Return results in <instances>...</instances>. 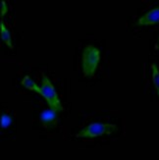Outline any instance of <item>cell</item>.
I'll return each instance as SVG.
<instances>
[{
  "label": "cell",
  "mask_w": 159,
  "mask_h": 160,
  "mask_svg": "<svg viewBox=\"0 0 159 160\" xmlns=\"http://www.w3.org/2000/svg\"><path fill=\"white\" fill-rule=\"evenodd\" d=\"M100 61V51L98 48L88 44L84 48L82 55V68L86 77H93Z\"/></svg>",
  "instance_id": "cell-1"
},
{
  "label": "cell",
  "mask_w": 159,
  "mask_h": 160,
  "mask_svg": "<svg viewBox=\"0 0 159 160\" xmlns=\"http://www.w3.org/2000/svg\"><path fill=\"white\" fill-rule=\"evenodd\" d=\"M117 130H118V127L114 124L95 122L89 124L86 128L82 129L76 135V137L82 138H93L104 135H111L117 132Z\"/></svg>",
  "instance_id": "cell-2"
},
{
  "label": "cell",
  "mask_w": 159,
  "mask_h": 160,
  "mask_svg": "<svg viewBox=\"0 0 159 160\" xmlns=\"http://www.w3.org/2000/svg\"><path fill=\"white\" fill-rule=\"evenodd\" d=\"M40 89H41L40 95H42L44 97V99L48 103L50 109L57 111V112H59V111H63L64 108L60 102L57 92L55 90L54 86L52 85V82H50L49 78H48L47 76H42Z\"/></svg>",
  "instance_id": "cell-3"
},
{
  "label": "cell",
  "mask_w": 159,
  "mask_h": 160,
  "mask_svg": "<svg viewBox=\"0 0 159 160\" xmlns=\"http://www.w3.org/2000/svg\"><path fill=\"white\" fill-rule=\"evenodd\" d=\"M156 24H159V7L148 11L137 21V25L140 26H151Z\"/></svg>",
  "instance_id": "cell-4"
},
{
  "label": "cell",
  "mask_w": 159,
  "mask_h": 160,
  "mask_svg": "<svg viewBox=\"0 0 159 160\" xmlns=\"http://www.w3.org/2000/svg\"><path fill=\"white\" fill-rule=\"evenodd\" d=\"M58 116H57V111L49 109L45 110L40 114V121L43 124V126L47 129L54 127L57 123Z\"/></svg>",
  "instance_id": "cell-5"
},
{
  "label": "cell",
  "mask_w": 159,
  "mask_h": 160,
  "mask_svg": "<svg viewBox=\"0 0 159 160\" xmlns=\"http://www.w3.org/2000/svg\"><path fill=\"white\" fill-rule=\"evenodd\" d=\"M0 32H1V38L5 42V44L8 46L10 49H13V44H12V38L9 30L7 29V27L5 26V24L3 23V21H0Z\"/></svg>",
  "instance_id": "cell-6"
},
{
  "label": "cell",
  "mask_w": 159,
  "mask_h": 160,
  "mask_svg": "<svg viewBox=\"0 0 159 160\" xmlns=\"http://www.w3.org/2000/svg\"><path fill=\"white\" fill-rule=\"evenodd\" d=\"M21 83H22V86H24L26 88L32 90V92H37L40 94L41 92V89H40V86H37L36 82H34L29 76H25L23 78V80L21 81Z\"/></svg>",
  "instance_id": "cell-7"
},
{
  "label": "cell",
  "mask_w": 159,
  "mask_h": 160,
  "mask_svg": "<svg viewBox=\"0 0 159 160\" xmlns=\"http://www.w3.org/2000/svg\"><path fill=\"white\" fill-rule=\"evenodd\" d=\"M150 68H151V78H152V82L156 89V92L159 95V70L155 64H151Z\"/></svg>",
  "instance_id": "cell-8"
},
{
  "label": "cell",
  "mask_w": 159,
  "mask_h": 160,
  "mask_svg": "<svg viewBox=\"0 0 159 160\" xmlns=\"http://www.w3.org/2000/svg\"><path fill=\"white\" fill-rule=\"evenodd\" d=\"M1 128L2 129H6V128H8L10 125L12 124V118L8 115V114H6V113H3L1 115Z\"/></svg>",
  "instance_id": "cell-9"
},
{
  "label": "cell",
  "mask_w": 159,
  "mask_h": 160,
  "mask_svg": "<svg viewBox=\"0 0 159 160\" xmlns=\"http://www.w3.org/2000/svg\"><path fill=\"white\" fill-rule=\"evenodd\" d=\"M6 13H7V5L4 0H2L1 1V16L3 17Z\"/></svg>",
  "instance_id": "cell-10"
},
{
  "label": "cell",
  "mask_w": 159,
  "mask_h": 160,
  "mask_svg": "<svg viewBox=\"0 0 159 160\" xmlns=\"http://www.w3.org/2000/svg\"><path fill=\"white\" fill-rule=\"evenodd\" d=\"M157 48L159 49V39H158V42H157Z\"/></svg>",
  "instance_id": "cell-11"
}]
</instances>
